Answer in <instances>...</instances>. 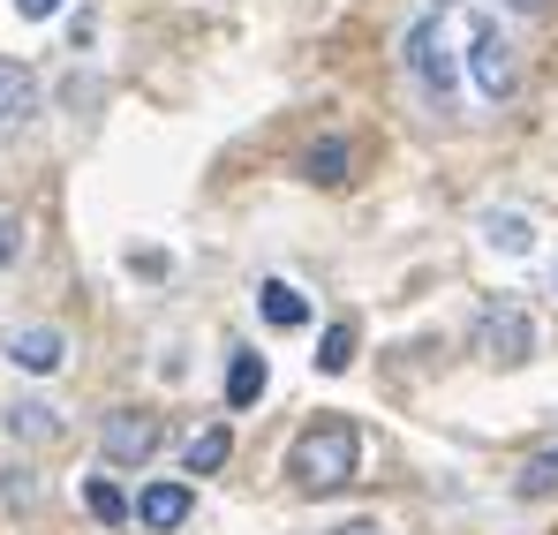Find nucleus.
<instances>
[{"label":"nucleus","mask_w":558,"mask_h":535,"mask_svg":"<svg viewBox=\"0 0 558 535\" xmlns=\"http://www.w3.org/2000/svg\"><path fill=\"white\" fill-rule=\"evenodd\" d=\"M287 475H294L310 498H332V490H348V483L363 475V430H355L348 415H325V423H310V430L287 446Z\"/></svg>","instance_id":"1"},{"label":"nucleus","mask_w":558,"mask_h":535,"mask_svg":"<svg viewBox=\"0 0 558 535\" xmlns=\"http://www.w3.org/2000/svg\"><path fill=\"white\" fill-rule=\"evenodd\" d=\"M400 61H408V76H415V90H423L430 106H453L461 61H453V38H446V8H423V15L408 23V38H400Z\"/></svg>","instance_id":"2"},{"label":"nucleus","mask_w":558,"mask_h":535,"mask_svg":"<svg viewBox=\"0 0 558 535\" xmlns=\"http://www.w3.org/2000/svg\"><path fill=\"white\" fill-rule=\"evenodd\" d=\"M475 355L498 362V369H521V362L536 355V325H529V309H521V302H490V309L475 317Z\"/></svg>","instance_id":"3"},{"label":"nucleus","mask_w":558,"mask_h":535,"mask_svg":"<svg viewBox=\"0 0 558 535\" xmlns=\"http://www.w3.org/2000/svg\"><path fill=\"white\" fill-rule=\"evenodd\" d=\"M468 69H475L483 98H513V46L498 38L490 15H475V31H468Z\"/></svg>","instance_id":"4"},{"label":"nucleus","mask_w":558,"mask_h":535,"mask_svg":"<svg viewBox=\"0 0 558 535\" xmlns=\"http://www.w3.org/2000/svg\"><path fill=\"white\" fill-rule=\"evenodd\" d=\"M151 452H159V415H144V408L106 415V460L113 467H144Z\"/></svg>","instance_id":"5"},{"label":"nucleus","mask_w":558,"mask_h":535,"mask_svg":"<svg viewBox=\"0 0 558 535\" xmlns=\"http://www.w3.org/2000/svg\"><path fill=\"white\" fill-rule=\"evenodd\" d=\"M8 362L31 369V377H53V369L69 362V340H61L53 325H23V332H8Z\"/></svg>","instance_id":"6"},{"label":"nucleus","mask_w":558,"mask_h":535,"mask_svg":"<svg viewBox=\"0 0 558 535\" xmlns=\"http://www.w3.org/2000/svg\"><path fill=\"white\" fill-rule=\"evenodd\" d=\"M136 521H144V528H182L189 521V483H151V490H144V498H136Z\"/></svg>","instance_id":"7"},{"label":"nucleus","mask_w":558,"mask_h":535,"mask_svg":"<svg viewBox=\"0 0 558 535\" xmlns=\"http://www.w3.org/2000/svg\"><path fill=\"white\" fill-rule=\"evenodd\" d=\"M8 438H23V446H53V438H61V408H46V400H15V408H8Z\"/></svg>","instance_id":"8"},{"label":"nucleus","mask_w":558,"mask_h":535,"mask_svg":"<svg viewBox=\"0 0 558 535\" xmlns=\"http://www.w3.org/2000/svg\"><path fill=\"white\" fill-rule=\"evenodd\" d=\"M265 385H272L265 355H250V348H242V355L227 362V408H257V400H265Z\"/></svg>","instance_id":"9"},{"label":"nucleus","mask_w":558,"mask_h":535,"mask_svg":"<svg viewBox=\"0 0 558 535\" xmlns=\"http://www.w3.org/2000/svg\"><path fill=\"white\" fill-rule=\"evenodd\" d=\"M257 309H265V325H279V332H302V325H310V302H302L287 279H265V287H257Z\"/></svg>","instance_id":"10"},{"label":"nucleus","mask_w":558,"mask_h":535,"mask_svg":"<svg viewBox=\"0 0 558 535\" xmlns=\"http://www.w3.org/2000/svg\"><path fill=\"white\" fill-rule=\"evenodd\" d=\"M513 498H558V446H544V452H529L521 460V475H513Z\"/></svg>","instance_id":"11"},{"label":"nucleus","mask_w":558,"mask_h":535,"mask_svg":"<svg viewBox=\"0 0 558 535\" xmlns=\"http://www.w3.org/2000/svg\"><path fill=\"white\" fill-rule=\"evenodd\" d=\"M23 113H38V76L0 61V121H23Z\"/></svg>","instance_id":"12"},{"label":"nucleus","mask_w":558,"mask_h":535,"mask_svg":"<svg viewBox=\"0 0 558 535\" xmlns=\"http://www.w3.org/2000/svg\"><path fill=\"white\" fill-rule=\"evenodd\" d=\"M483 242L506 250V257H529V250H536V227H529L521 211H490V219H483Z\"/></svg>","instance_id":"13"},{"label":"nucleus","mask_w":558,"mask_h":535,"mask_svg":"<svg viewBox=\"0 0 558 535\" xmlns=\"http://www.w3.org/2000/svg\"><path fill=\"white\" fill-rule=\"evenodd\" d=\"M227 452H234V430H227V423H211V430H196V438H189V475H219V467H227Z\"/></svg>","instance_id":"14"},{"label":"nucleus","mask_w":558,"mask_h":535,"mask_svg":"<svg viewBox=\"0 0 558 535\" xmlns=\"http://www.w3.org/2000/svg\"><path fill=\"white\" fill-rule=\"evenodd\" d=\"M302 174L317 181V189H340V181H348V144H340V136L310 144V151H302Z\"/></svg>","instance_id":"15"},{"label":"nucleus","mask_w":558,"mask_h":535,"mask_svg":"<svg viewBox=\"0 0 558 535\" xmlns=\"http://www.w3.org/2000/svg\"><path fill=\"white\" fill-rule=\"evenodd\" d=\"M84 506H92V521H106V528H121V521L136 513V506H129V498H121L106 475H92V483H84Z\"/></svg>","instance_id":"16"},{"label":"nucleus","mask_w":558,"mask_h":535,"mask_svg":"<svg viewBox=\"0 0 558 535\" xmlns=\"http://www.w3.org/2000/svg\"><path fill=\"white\" fill-rule=\"evenodd\" d=\"M348 362H355V325H325V340H317V369L340 377Z\"/></svg>","instance_id":"17"},{"label":"nucleus","mask_w":558,"mask_h":535,"mask_svg":"<svg viewBox=\"0 0 558 535\" xmlns=\"http://www.w3.org/2000/svg\"><path fill=\"white\" fill-rule=\"evenodd\" d=\"M15 257H23V219L0 211V265H15Z\"/></svg>","instance_id":"18"},{"label":"nucleus","mask_w":558,"mask_h":535,"mask_svg":"<svg viewBox=\"0 0 558 535\" xmlns=\"http://www.w3.org/2000/svg\"><path fill=\"white\" fill-rule=\"evenodd\" d=\"M15 15H31V23H46V15H61V0H15Z\"/></svg>","instance_id":"19"},{"label":"nucleus","mask_w":558,"mask_h":535,"mask_svg":"<svg viewBox=\"0 0 558 535\" xmlns=\"http://www.w3.org/2000/svg\"><path fill=\"white\" fill-rule=\"evenodd\" d=\"M506 8H513V15H544L551 0H506Z\"/></svg>","instance_id":"20"}]
</instances>
